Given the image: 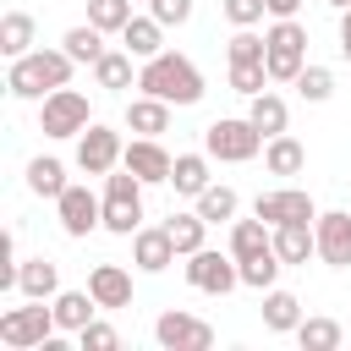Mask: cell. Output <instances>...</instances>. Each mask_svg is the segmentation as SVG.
Instances as JSON below:
<instances>
[{
    "instance_id": "ee69618b",
    "label": "cell",
    "mask_w": 351,
    "mask_h": 351,
    "mask_svg": "<svg viewBox=\"0 0 351 351\" xmlns=\"http://www.w3.org/2000/svg\"><path fill=\"white\" fill-rule=\"evenodd\" d=\"M329 5H335V11H351V0H329Z\"/></svg>"
},
{
    "instance_id": "7402d4cb",
    "label": "cell",
    "mask_w": 351,
    "mask_h": 351,
    "mask_svg": "<svg viewBox=\"0 0 351 351\" xmlns=\"http://www.w3.org/2000/svg\"><path fill=\"white\" fill-rule=\"evenodd\" d=\"M16 291L22 296H38V302H49L55 291H60V263L55 258H22V269H16Z\"/></svg>"
},
{
    "instance_id": "cb8c5ba5",
    "label": "cell",
    "mask_w": 351,
    "mask_h": 351,
    "mask_svg": "<svg viewBox=\"0 0 351 351\" xmlns=\"http://www.w3.org/2000/svg\"><path fill=\"white\" fill-rule=\"evenodd\" d=\"M274 247V225L269 219H230V252H236V263H247V258H258V252H269Z\"/></svg>"
},
{
    "instance_id": "e0dca14e",
    "label": "cell",
    "mask_w": 351,
    "mask_h": 351,
    "mask_svg": "<svg viewBox=\"0 0 351 351\" xmlns=\"http://www.w3.org/2000/svg\"><path fill=\"white\" fill-rule=\"evenodd\" d=\"M274 252L285 269H302L307 258H318V230L313 219H291V225H274Z\"/></svg>"
},
{
    "instance_id": "74e56055",
    "label": "cell",
    "mask_w": 351,
    "mask_h": 351,
    "mask_svg": "<svg viewBox=\"0 0 351 351\" xmlns=\"http://www.w3.org/2000/svg\"><path fill=\"white\" fill-rule=\"evenodd\" d=\"M263 49H269V38L252 33V27H236L225 38V60H263Z\"/></svg>"
},
{
    "instance_id": "8d00e7d4",
    "label": "cell",
    "mask_w": 351,
    "mask_h": 351,
    "mask_svg": "<svg viewBox=\"0 0 351 351\" xmlns=\"http://www.w3.org/2000/svg\"><path fill=\"white\" fill-rule=\"evenodd\" d=\"M280 269H285V263H280V252L269 247V252H258V258L241 263V285H247V291H269V285L280 280Z\"/></svg>"
},
{
    "instance_id": "9c48e42d",
    "label": "cell",
    "mask_w": 351,
    "mask_h": 351,
    "mask_svg": "<svg viewBox=\"0 0 351 351\" xmlns=\"http://www.w3.org/2000/svg\"><path fill=\"white\" fill-rule=\"evenodd\" d=\"M55 214H60V230H66L71 241L104 230V197H93V186H82V181H71V186L55 197Z\"/></svg>"
},
{
    "instance_id": "f1b7e54d",
    "label": "cell",
    "mask_w": 351,
    "mask_h": 351,
    "mask_svg": "<svg viewBox=\"0 0 351 351\" xmlns=\"http://www.w3.org/2000/svg\"><path fill=\"white\" fill-rule=\"evenodd\" d=\"M340 340H346V329H340L329 313H307V318L296 324V346H302V351H340Z\"/></svg>"
},
{
    "instance_id": "1f68e13d",
    "label": "cell",
    "mask_w": 351,
    "mask_h": 351,
    "mask_svg": "<svg viewBox=\"0 0 351 351\" xmlns=\"http://www.w3.org/2000/svg\"><path fill=\"white\" fill-rule=\"evenodd\" d=\"M165 230H170V241H176V252L181 258H192L197 247H208V219L192 208V214H170L165 219Z\"/></svg>"
},
{
    "instance_id": "d4e9b609",
    "label": "cell",
    "mask_w": 351,
    "mask_h": 351,
    "mask_svg": "<svg viewBox=\"0 0 351 351\" xmlns=\"http://www.w3.org/2000/svg\"><path fill=\"white\" fill-rule=\"evenodd\" d=\"M302 318H307V313H302V302H296L291 291H280V285L263 291V329H269V335H296Z\"/></svg>"
},
{
    "instance_id": "60d3db41",
    "label": "cell",
    "mask_w": 351,
    "mask_h": 351,
    "mask_svg": "<svg viewBox=\"0 0 351 351\" xmlns=\"http://www.w3.org/2000/svg\"><path fill=\"white\" fill-rule=\"evenodd\" d=\"M148 11H154L165 27H186L192 11H197V0H148Z\"/></svg>"
},
{
    "instance_id": "4316f807",
    "label": "cell",
    "mask_w": 351,
    "mask_h": 351,
    "mask_svg": "<svg viewBox=\"0 0 351 351\" xmlns=\"http://www.w3.org/2000/svg\"><path fill=\"white\" fill-rule=\"evenodd\" d=\"M247 121H252L263 137H280V132H285V121H291V110H285V99H280L274 88H263V93H252V99H247Z\"/></svg>"
},
{
    "instance_id": "f6af8a7d",
    "label": "cell",
    "mask_w": 351,
    "mask_h": 351,
    "mask_svg": "<svg viewBox=\"0 0 351 351\" xmlns=\"http://www.w3.org/2000/svg\"><path fill=\"white\" fill-rule=\"evenodd\" d=\"M137 5H148V0H137Z\"/></svg>"
},
{
    "instance_id": "3957f363",
    "label": "cell",
    "mask_w": 351,
    "mask_h": 351,
    "mask_svg": "<svg viewBox=\"0 0 351 351\" xmlns=\"http://www.w3.org/2000/svg\"><path fill=\"white\" fill-rule=\"evenodd\" d=\"M55 335H60L55 302L22 296V307H5V313H0V346H11V351H44Z\"/></svg>"
},
{
    "instance_id": "d590c367",
    "label": "cell",
    "mask_w": 351,
    "mask_h": 351,
    "mask_svg": "<svg viewBox=\"0 0 351 351\" xmlns=\"http://www.w3.org/2000/svg\"><path fill=\"white\" fill-rule=\"evenodd\" d=\"M291 88H296V93H302L307 104H324V99L335 93V71H329V66H313V60H307V66L296 71V82H291Z\"/></svg>"
},
{
    "instance_id": "7bdbcfd3",
    "label": "cell",
    "mask_w": 351,
    "mask_h": 351,
    "mask_svg": "<svg viewBox=\"0 0 351 351\" xmlns=\"http://www.w3.org/2000/svg\"><path fill=\"white\" fill-rule=\"evenodd\" d=\"M340 55L351 60V11H340Z\"/></svg>"
},
{
    "instance_id": "4dcf8cb0",
    "label": "cell",
    "mask_w": 351,
    "mask_h": 351,
    "mask_svg": "<svg viewBox=\"0 0 351 351\" xmlns=\"http://www.w3.org/2000/svg\"><path fill=\"white\" fill-rule=\"evenodd\" d=\"M60 49H66L77 66H93L110 44H104V33H99L93 22H77V27H66V33H60Z\"/></svg>"
},
{
    "instance_id": "83f0119b",
    "label": "cell",
    "mask_w": 351,
    "mask_h": 351,
    "mask_svg": "<svg viewBox=\"0 0 351 351\" xmlns=\"http://www.w3.org/2000/svg\"><path fill=\"white\" fill-rule=\"evenodd\" d=\"M66 186H71V181H66V165H60L55 154L27 159V192H33V197H49V203H55Z\"/></svg>"
},
{
    "instance_id": "44dd1931",
    "label": "cell",
    "mask_w": 351,
    "mask_h": 351,
    "mask_svg": "<svg viewBox=\"0 0 351 351\" xmlns=\"http://www.w3.org/2000/svg\"><path fill=\"white\" fill-rule=\"evenodd\" d=\"M137 55L132 49H104L99 60H93V82L99 88H110V93H126V88H137Z\"/></svg>"
},
{
    "instance_id": "ab89813d",
    "label": "cell",
    "mask_w": 351,
    "mask_h": 351,
    "mask_svg": "<svg viewBox=\"0 0 351 351\" xmlns=\"http://www.w3.org/2000/svg\"><path fill=\"white\" fill-rule=\"evenodd\" d=\"M77 346H82V351H115V346H121V329L104 324V318H93V324L77 335Z\"/></svg>"
},
{
    "instance_id": "8fae6325",
    "label": "cell",
    "mask_w": 351,
    "mask_h": 351,
    "mask_svg": "<svg viewBox=\"0 0 351 351\" xmlns=\"http://www.w3.org/2000/svg\"><path fill=\"white\" fill-rule=\"evenodd\" d=\"M121 154H126V143H121V132L104 126V121H93V126L77 137V170H82V176H110V170H121Z\"/></svg>"
},
{
    "instance_id": "f35d334b",
    "label": "cell",
    "mask_w": 351,
    "mask_h": 351,
    "mask_svg": "<svg viewBox=\"0 0 351 351\" xmlns=\"http://www.w3.org/2000/svg\"><path fill=\"white\" fill-rule=\"evenodd\" d=\"M219 11H225L230 27H258L269 16V0H219Z\"/></svg>"
},
{
    "instance_id": "4fadbf2b",
    "label": "cell",
    "mask_w": 351,
    "mask_h": 351,
    "mask_svg": "<svg viewBox=\"0 0 351 351\" xmlns=\"http://www.w3.org/2000/svg\"><path fill=\"white\" fill-rule=\"evenodd\" d=\"M318 258L329 269H351V208H318Z\"/></svg>"
},
{
    "instance_id": "52a82bcc",
    "label": "cell",
    "mask_w": 351,
    "mask_h": 351,
    "mask_svg": "<svg viewBox=\"0 0 351 351\" xmlns=\"http://www.w3.org/2000/svg\"><path fill=\"white\" fill-rule=\"evenodd\" d=\"M263 38H269V49H263L269 77H274V82H296V71L307 66V27H302L296 16H274Z\"/></svg>"
},
{
    "instance_id": "7a4b0ae2",
    "label": "cell",
    "mask_w": 351,
    "mask_h": 351,
    "mask_svg": "<svg viewBox=\"0 0 351 351\" xmlns=\"http://www.w3.org/2000/svg\"><path fill=\"white\" fill-rule=\"evenodd\" d=\"M71 66H77V60H71L66 49H27V55H16V60L5 66V93L38 104L44 93H55V88L71 82Z\"/></svg>"
},
{
    "instance_id": "603a6c76",
    "label": "cell",
    "mask_w": 351,
    "mask_h": 351,
    "mask_svg": "<svg viewBox=\"0 0 351 351\" xmlns=\"http://www.w3.org/2000/svg\"><path fill=\"white\" fill-rule=\"evenodd\" d=\"M208 165H214V154H208V148H203V154H176V170H170V186H176V197H197L203 186H214Z\"/></svg>"
},
{
    "instance_id": "ba28073f",
    "label": "cell",
    "mask_w": 351,
    "mask_h": 351,
    "mask_svg": "<svg viewBox=\"0 0 351 351\" xmlns=\"http://www.w3.org/2000/svg\"><path fill=\"white\" fill-rule=\"evenodd\" d=\"M186 285H192V291H208V296H230V291L241 285V263H236V252H230V247H225V252L197 247V252L186 258Z\"/></svg>"
},
{
    "instance_id": "ac0fdd59",
    "label": "cell",
    "mask_w": 351,
    "mask_h": 351,
    "mask_svg": "<svg viewBox=\"0 0 351 351\" xmlns=\"http://www.w3.org/2000/svg\"><path fill=\"white\" fill-rule=\"evenodd\" d=\"M165 33H170V27H165L154 11H137V16H132L121 33H115V38H121V49H132L137 60H154V55L165 49Z\"/></svg>"
},
{
    "instance_id": "30bf717a",
    "label": "cell",
    "mask_w": 351,
    "mask_h": 351,
    "mask_svg": "<svg viewBox=\"0 0 351 351\" xmlns=\"http://www.w3.org/2000/svg\"><path fill=\"white\" fill-rule=\"evenodd\" d=\"M154 340L165 351H208L214 346V324L197 318V313H181V307H165L154 318Z\"/></svg>"
},
{
    "instance_id": "836d02e7",
    "label": "cell",
    "mask_w": 351,
    "mask_h": 351,
    "mask_svg": "<svg viewBox=\"0 0 351 351\" xmlns=\"http://www.w3.org/2000/svg\"><path fill=\"white\" fill-rule=\"evenodd\" d=\"M137 0H88V22L99 27V33H121L137 11H132Z\"/></svg>"
},
{
    "instance_id": "6da1fadb",
    "label": "cell",
    "mask_w": 351,
    "mask_h": 351,
    "mask_svg": "<svg viewBox=\"0 0 351 351\" xmlns=\"http://www.w3.org/2000/svg\"><path fill=\"white\" fill-rule=\"evenodd\" d=\"M137 93H154V99H165V104H176V110H186V104H197L208 88H203V71H197L181 49H159L154 60H143V66H137Z\"/></svg>"
},
{
    "instance_id": "f546056e",
    "label": "cell",
    "mask_w": 351,
    "mask_h": 351,
    "mask_svg": "<svg viewBox=\"0 0 351 351\" xmlns=\"http://www.w3.org/2000/svg\"><path fill=\"white\" fill-rule=\"evenodd\" d=\"M192 208H197L208 225H230V219L241 214V197H236V186H219V181H214V186H203V192L192 197Z\"/></svg>"
},
{
    "instance_id": "8992f818",
    "label": "cell",
    "mask_w": 351,
    "mask_h": 351,
    "mask_svg": "<svg viewBox=\"0 0 351 351\" xmlns=\"http://www.w3.org/2000/svg\"><path fill=\"white\" fill-rule=\"evenodd\" d=\"M143 181L121 165V170H110L104 176V230L110 236H137L143 230Z\"/></svg>"
},
{
    "instance_id": "277c9868",
    "label": "cell",
    "mask_w": 351,
    "mask_h": 351,
    "mask_svg": "<svg viewBox=\"0 0 351 351\" xmlns=\"http://www.w3.org/2000/svg\"><path fill=\"white\" fill-rule=\"evenodd\" d=\"M93 126V104H88V93L82 88H55V93H44L38 99V132L44 137H55V143H66V137H82Z\"/></svg>"
},
{
    "instance_id": "9a60e30c",
    "label": "cell",
    "mask_w": 351,
    "mask_h": 351,
    "mask_svg": "<svg viewBox=\"0 0 351 351\" xmlns=\"http://www.w3.org/2000/svg\"><path fill=\"white\" fill-rule=\"evenodd\" d=\"M176 258H181V252H176V241H170L165 225H143V230L132 236V263H137L143 274H165Z\"/></svg>"
},
{
    "instance_id": "5b68a950",
    "label": "cell",
    "mask_w": 351,
    "mask_h": 351,
    "mask_svg": "<svg viewBox=\"0 0 351 351\" xmlns=\"http://www.w3.org/2000/svg\"><path fill=\"white\" fill-rule=\"evenodd\" d=\"M263 143H269V137H263L247 115H219V121L203 126V148H208L219 165H247V159L263 154Z\"/></svg>"
},
{
    "instance_id": "d6986e66",
    "label": "cell",
    "mask_w": 351,
    "mask_h": 351,
    "mask_svg": "<svg viewBox=\"0 0 351 351\" xmlns=\"http://www.w3.org/2000/svg\"><path fill=\"white\" fill-rule=\"evenodd\" d=\"M170 110L176 104H165L154 93H137V99H126V132L132 137H165L170 132Z\"/></svg>"
},
{
    "instance_id": "b9f144b4",
    "label": "cell",
    "mask_w": 351,
    "mask_h": 351,
    "mask_svg": "<svg viewBox=\"0 0 351 351\" xmlns=\"http://www.w3.org/2000/svg\"><path fill=\"white\" fill-rule=\"evenodd\" d=\"M302 0H269V16H296Z\"/></svg>"
},
{
    "instance_id": "2e32d148",
    "label": "cell",
    "mask_w": 351,
    "mask_h": 351,
    "mask_svg": "<svg viewBox=\"0 0 351 351\" xmlns=\"http://www.w3.org/2000/svg\"><path fill=\"white\" fill-rule=\"evenodd\" d=\"M88 291H93V302H99L104 313L132 307V269H121V263H93V269H88Z\"/></svg>"
},
{
    "instance_id": "5bb4252c",
    "label": "cell",
    "mask_w": 351,
    "mask_h": 351,
    "mask_svg": "<svg viewBox=\"0 0 351 351\" xmlns=\"http://www.w3.org/2000/svg\"><path fill=\"white\" fill-rule=\"evenodd\" d=\"M252 214L269 219V225H291V219H318V203L302 186H274V192H258Z\"/></svg>"
},
{
    "instance_id": "7c38bea8",
    "label": "cell",
    "mask_w": 351,
    "mask_h": 351,
    "mask_svg": "<svg viewBox=\"0 0 351 351\" xmlns=\"http://www.w3.org/2000/svg\"><path fill=\"white\" fill-rule=\"evenodd\" d=\"M121 165L143 181V186H170V170H176V154L159 143V137H132L126 143V154H121Z\"/></svg>"
},
{
    "instance_id": "d6a6232c",
    "label": "cell",
    "mask_w": 351,
    "mask_h": 351,
    "mask_svg": "<svg viewBox=\"0 0 351 351\" xmlns=\"http://www.w3.org/2000/svg\"><path fill=\"white\" fill-rule=\"evenodd\" d=\"M27 49H33V16H27V11H5V16H0V55L16 60V55H27Z\"/></svg>"
},
{
    "instance_id": "ffe728a7",
    "label": "cell",
    "mask_w": 351,
    "mask_h": 351,
    "mask_svg": "<svg viewBox=\"0 0 351 351\" xmlns=\"http://www.w3.org/2000/svg\"><path fill=\"white\" fill-rule=\"evenodd\" d=\"M49 302H55V324H60V335H82V329L104 313V307L93 302V291H66V285H60Z\"/></svg>"
},
{
    "instance_id": "484cf974",
    "label": "cell",
    "mask_w": 351,
    "mask_h": 351,
    "mask_svg": "<svg viewBox=\"0 0 351 351\" xmlns=\"http://www.w3.org/2000/svg\"><path fill=\"white\" fill-rule=\"evenodd\" d=\"M263 170H269V176H302V170H307V148H302L291 132H280V137L263 143Z\"/></svg>"
},
{
    "instance_id": "e575fe53",
    "label": "cell",
    "mask_w": 351,
    "mask_h": 351,
    "mask_svg": "<svg viewBox=\"0 0 351 351\" xmlns=\"http://www.w3.org/2000/svg\"><path fill=\"white\" fill-rule=\"evenodd\" d=\"M274 77H269V66L263 60H230V93H241V99H252V93H263Z\"/></svg>"
}]
</instances>
